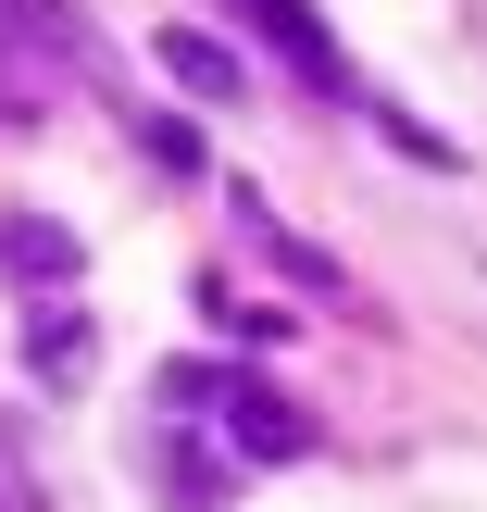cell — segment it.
I'll return each mask as SVG.
<instances>
[{
  "mask_svg": "<svg viewBox=\"0 0 487 512\" xmlns=\"http://www.w3.org/2000/svg\"><path fill=\"white\" fill-rule=\"evenodd\" d=\"M213 425L238 463H300L313 450V413H300L288 388H263V375H213Z\"/></svg>",
  "mask_w": 487,
  "mask_h": 512,
  "instance_id": "6da1fadb",
  "label": "cell"
},
{
  "mask_svg": "<svg viewBox=\"0 0 487 512\" xmlns=\"http://www.w3.org/2000/svg\"><path fill=\"white\" fill-rule=\"evenodd\" d=\"M25 375H38V388H88L100 375V325L75 313V300H38V313H25Z\"/></svg>",
  "mask_w": 487,
  "mask_h": 512,
  "instance_id": "7a4b0ae2",
  "label": "cell"
},
{
  "mask_svg": "<svg viewBox=\"0 0 487 512\" xmlns=\"http://www.w3.org/2000/svg\"><path fill=\"white\" fill-rule=\"evenodd\" d=\"M75 225H50V213H0V275L13 288H75Z\"/></svg>",
  "mask_w": 487,
  "mask_h": 512,
  "instance_id": "3957f363",
  "label": "cell"
},
{
  "mask_svg": "<svg viewBox=\"0 0 487 512\" xmlns=\"http://www.w3.org/2000/svg\"><path fill=\"white\" fill-rule=\"evenodd\" d=\"M238 13L263 25V38L288 50V63L313 75V88H350V63H338V38H325V13H313V0H238Z\"/></svg>",
  "mask_w": 487,
  "mask_h": 512,
  "instance_id": "277c9868",
  "label": "cell"
},
{
  "mask_svg": "<svg viewBox=\"0 0 487 512\" xmlns=\"http://www.w3.org/2000/svg\"><path fill=\"white\" fill-rule=\"evenodd\" d=\"M150 50H163V75H175L188 100H238V88H250V63H238L225 38H200V25H163Z\"/></svg>",
  "mask_w": 487,
  "mask_h": 512,
  "instance_id": "5b68a950",
  "label": "cell"
},
{
  "mask_svg": "<svg viewBox=\"0 0 487 512\" xmlns=\"http://www.w3.org/2000/svg\"><path fill=\"white\" fill-rule=\"evenodd\" d=\"M163 500L175 512H213L225 500V463H200V438H163Z\"/></svg>",
  "mask_w": 487,
  "mask_h": 512,
  "instance_id": "8992f818",
  "label": "cell"
},
{
  "mask_svg": "<svg viewBox=\"0 0 487 512\" xmlns=\"http://www.w3.org/2000/svg\"><path fill=\"white\" fill-rule=\"evenodd\" d=\"M38 113H50V75L25 63L13 38H0V125H38Z\"/></svg>",
  "mask_w": 487,
  "mask_h": 512,
  "instance_id": "52a82bcc",
  "label": "cell"
},
{
  "mask_svg": "<svg viewBox=\"0 0 487 512\" xmlns=\"http://www.w3.org/2000/svg\"><path fill=\"white\" fill-rule=\"evenodd\" d=\"M0 512H50V500H38V463H25L13 425H0Z\"/></svg>",
  "mask_w": 487,
  "mask_h": 512,
  "instance_id": "ba28073f",
  "label": "cell"
},
{
  "mask_svg": "<svg viewBox=\"0 0 487 512\" xmlns=\"http://www.w3.org/2000/svg\"><path fill=\"white\" fill-rule=\"evenodd\" d=\"M138 150H150V163H163V175H200V138H188V125H175V113H150V125H138Z\"/></svg>",
  "mask_w": 487,
  "mask_h": 512,
  "instance_id": "9c48e42d",
  "label": "cell"
},
{
  "mask_svg": "<svg viewBox=\"0 0 487 512\" xmlns=\"http://www.w3.org/2000/svg\"><path fill=\"white\" fill-rule=\"evenodd\" d=\"M163 413H213V363H163Z\"/></svg>",
  "mask_w": 487,
  "mask_h": 512,
  "instance_id": "30bf717a",
  "label": "cell"
}]
</instances>
